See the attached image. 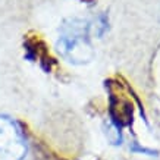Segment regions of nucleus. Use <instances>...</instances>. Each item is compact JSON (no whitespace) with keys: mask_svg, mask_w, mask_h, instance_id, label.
Wrapping results in <instances>:
<instances>
[{"mask_svg":"<svg viewBox=\"0 0 160 160\" xmlns=\"http://www.w3.org/2000/svg\"><path fill=\"white\" fill-rule=\"evenodd\" d=\"M27 153L25 138L10 118L0 116V160H22Z\"/></svg>","mask_w":160,"mask_h":160,"instance_id":"obj_2","label":"nucleus"},{"mask_svg":"<svg viewBox=\"0 0 160 160\" xmlns=\"http://www.w3.org/2000/svg\"><path fill=\"white\" fill-rule=\"evenodd\" d=\"M90 29L91 24L85 19L72 18L63 22L59 29L58 49L66 60L81 65L94 58Z\"/></svg>","mask_w":160,"mask_h":160,"instance_id":"obj_1","label":"nucleus"}]
</instances>
